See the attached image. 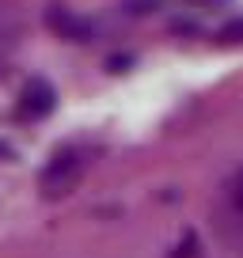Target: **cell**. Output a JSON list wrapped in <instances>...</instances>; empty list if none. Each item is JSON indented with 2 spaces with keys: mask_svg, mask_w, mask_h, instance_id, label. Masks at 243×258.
I'll list each match as a JSON object with an SVG mask.
<instances>
[{
  "mask_svg": "<svg viewBox=\"0 0 243 258\" xmlns=\"http://www.w3.org/2000/svg\"><path fill=\"white\" fill-rule=\"evenodd\" d=\"M220 220H224V235L235 250L243 254V167L228 178L224 202H220Z\"/></svg>",
  "mask_w": 243,
  "mask_h": 258,
  "instance_id": "cell-1",
  "label": "cell"
}]
</instances>
